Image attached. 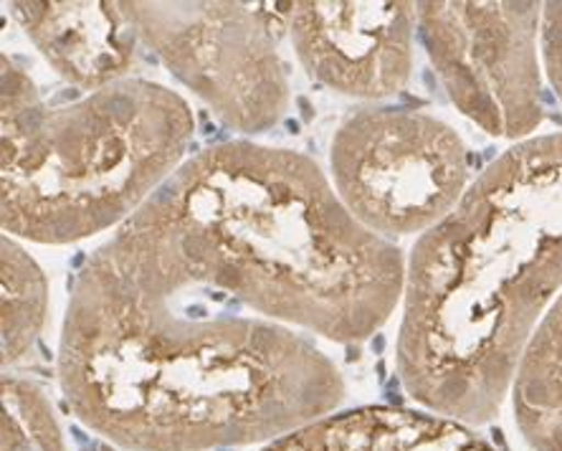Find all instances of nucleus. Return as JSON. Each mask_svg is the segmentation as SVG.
I'll list each match as a JSON object with an SVG mask.
<instances>
[{
	"label": "nucleus",
	"mask_w": 562,
	"mask_h": 451,
	"mask_svg": "<svg viewBox=\"0 0 562 451\" xmlns=\"http://www.w3.org/2000/svg\"><path fill=\"white\" fill-rule=\"evenodd\" d=\"M59 381L81 421L139 451L289 437L345 398L340 368L312 335L223 282L157 195L79 272Z\"/></svg>",
	"instance_id": "nucleus-1"
},
{
	"label": "nucleus",
	"mask_w": 562,
	"mask_h": 451,
	"mask_svg": "<svg viewBox=\"0 0 562 451\" xmlns=\"http://www.w3.org/2000/svg\"><path fill=\"white\" fill-rule=\"evenodd\" d=\"M562 294V133L527 137L467 188L406 264L398 375L436 416L492 421Z\"/></svg>",
	"instance_id": "nucleus-2"
},
{
	"label": "nucleus",
	"mask_w": 562,
	"mask_h": 451,
	"mask_svg": "<svg viewBox=\"0 0 562 451\" xmlns=\"http://www.w3.org/2000/svg\"><path fill=\"white\" fill-rule=\"evenodd\" d=\"M157 195L223 282L296 330L362 342L403 300L398 246L368 232L300 153L223 143L186 160Z\"/></svg>",
	"instance_id": "nucleus-3"
},
{
	"label": "nucleus",
	"mask_w": 562,
	"mask_h": 451,
	"mask_svg": "<svg viewBox=\"0 0 562 451\" xmlns=\"http://www.w3.org/2000/svg\"><path fill=\"white\" fill-rule=\"evenodd\" d=\"M193 133L188 102L155 81L130 77L54 106L3 56L5 234L74 244L120 228L178 173Z\"/></svg>",
	"instance_id": "nucleus-4"
},
{
	"label": "nucleus",
	"mask_w": 562,
	"mask_h": 451,
	"mask_svg": "<svg viewBox=\"0 0 562 451\" xmlns=\"http://www.w3.org/2000/svg\"><path fill=\"white\" fill-rule=\"evenodd\" d=\"M145 41L223 125L259 135L289 110L279 44L292 3H122Z\"/></svg>",
	"instance_id": "nucleus-5"
},
{
	"label": "nucleus",
	"mask_w": 562,
	"mask_h": 451,
	"mask_svg": "<svg viewBox=\"0 0 562 451\" xmlns=\"http://www.w3.org/2000/svg\"><path fill=\"white\" fill-rule=\"evenodd\" d=\"M469 153L446 122L411 110H360L333 139V185L368 232H431L464 199Z\"/></svg>",
	"instance_id": "nucleus-6"
},
{
	"label": "nucleus",
	"mask_w": 562,
	"mask_h": 451,
	"mask_svg": "<svg viewBox=\"0 0 562 451\" xmlns=\"http://www.w3.org/2000/svg\"><path fill=\"white\" fill-rule=\"evenodd\" d=\"M542 3H418V36L457 110L522 139L542 122Z\"/></svg>",
	"instance_id": "nucleus-7"
},
{
	"label": "nucleus",
	"mask_w": 562,
	"mask_h": 451,
	"mask_svg": "<svg viewBox=\"0 0 562 451\" xmlns=\"http://www.w3.org/2000/svg\"><path fill=\"white\" fill-rule=\"evenodd\" d=\"M416 26V3H292L289 36L314 81L383 100L408 84Z\"/></svg>",
	"instance_id": "nucleus-8"
},
{
	"label": "nucleus",
	"mask_w": 562,
	"mask_h": 451,
	"mask_svg": "<svg viewBox=\"0 0 562 451\" xmlns=\"http://www.w3.org/2000/svg\"><path fill=\"white\" fill-rule=\"evenodd\" d=\"M11 13L74 87L97 92L130 79L139 36L122 3H11Z\"/></svg>",
	"instance_id": "nucleus-9"
},
{
	"label": "nucleus",
	"mask_w": 562,
	"mask_h": 451,
	"mask_svg": "<svg viewBox=\"0 0 562 451\" xmlns=\"http://www.w3.org/2000/svg\"><path fill=\"white\" fill-rule=\"evenodd\" d=\"M263 451H494L469 426L443 416L360 408L289 433Z\"/></svg>",
	"instance_id": "nucleus-10"
},
{
	"label": "nucleus",
	"mask_w": 562,
	"mask_h": 451,
	"mask_svg": "<svg viewBox=\"0 0 562 451\" xmlns=\"http://www.w3.org/2000/svg\"><path fill=\"white\" fill-rule=\"evenodd\" d=\"M515 418L535 451H562V294L527 342L512 381Z\"/></svg>",
	"instance_id": "nucleus-11"
},
{
	"label": "nucleus",
	"mask_w": 562,
	"mask_h": 451,
	"mask_svg": "<svg viewBox=\"0 0 562 451\" xmlns=\"http://www.w3.org/2000/svg\"><path fill=\"white\" fill-rule=\"evenodd\" d=\"M3 365L29 358L46 327L48 279L11 236L3 239Z\"/></svg>",
	"instance_id": "nucleus-12"
},
{
	"label": "nucleus",
	"mask_w": 562,
	"mask_h": 451,
	"mask_svg": "<svg viewBox=\"0 0 562 451\" xmlns=\"http://www.w3.org/2000/svg\"><path fill=\"white\" fill-rule=\"evenodd\" d=\"M3 451H64L52 401L15 375L3 379Z\"/></svg>",
	"instance_id": "nucleus-13"
},
{
	"label": "nucleus",
	"mask_w": 562,
	"mask_h": 451,
	"mask_svg": "<svg viewBox=\"0 0 562 451\" xmlns=\"http://www.w3.org/2000/svg\"><path fill=\"white\" fill-rule=\"evenodd\" d=\"M542 59L550 84L562 102V3L542 5Z\"/></svg>",
	"instance_id": "nucleus-14"
}]
</instances>
